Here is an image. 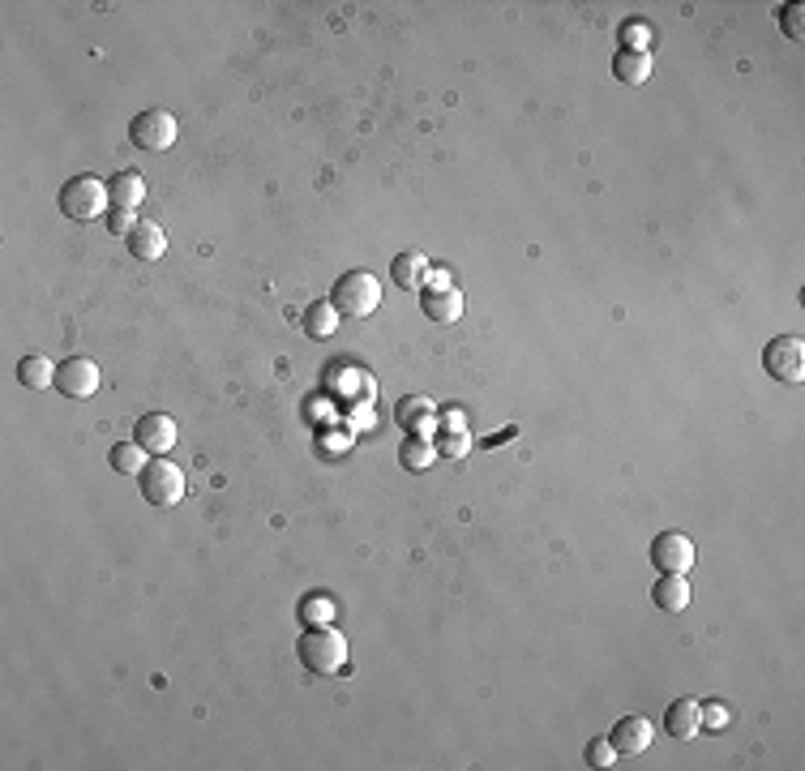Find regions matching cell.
I'll return each instance as SVG.
<instances>
[{"label": "cell", "instance_id": "cell-1", "mask_svg": "<svg viewBox=\"0 0 805 771\" xmlns=\"http://www.w3.org/2000/svg\"><path fill=\"white\" fill-rule=\"evenodd\" d=\"M60 215H69L73 223H95V219H108L103 210H108V185H103L99 176H90V172H82V176H73V180H65L60 185Z\"/></svg>", "mask_w": 805, "mask_h": 771}, {"label": "cell", "instance_id": "cell-2", "mask_svg": "<svg viewBox=\"0 0 805 771\" xmlns=\"http://www.w3.org/2000/svg\"><path fill=\"white\" fill-rule=\"evenodd\" d=\"M296 652H300V664H305L309 673L330 677V673H339L347 664V639L339 630H330V626H313V630L300 634Z\"/></svg>", "mask_w": 805, "mask_h": 771}, {"label": "cell", "instance_id": "cell-3", "mask_svg": "<svg viewBox=\"0 0 805 771\" xmlns=\"http://www.w3.org/2000/svg\"><path fill=\"white\" fill-rule=\"evenodd\" d=\"M330 305L343 317H369L377 305H382V283H377L369 270H347V275H339V283H334Z\"/></svg>", "mask_w": 805, "mask_h": 771}, {"label": "cell", "instance_id": "cell-4", "mask_svg": "<svg viewBox=\"0 0 805 771\" xmlns=\"http://www.w3.org/2000/svg\"><path fill=\"white\" fill-rule=\"evenodd\" d=\"M142 497L150 506H176L180 497H185V472L167 459V455H159V459H150L146 467H142Z\"/></svg>", "mask_w": 805, "mask_h": 771}, {"label": "cell", "instance_id": "cell-5", "mask_svg": "<svg viewBox=\"0 0 805 771\" xmlns=\"http://www.w3.org/2000/svg\"><path fill=\"white\" fill-rule=\"evenodd\" d=\"M763 369H767V377H776L780 386H797L805 377V343L797 335L771 339L767 352H763Z\"/></svg>", "mask_w": 805, "mask_h": 771}, {"label": "cell", "instance_id": "cell-6", "mask_svg": "<svg viewBox=\"0 0 805 771\" xmlns=\"http://www.w3.org/2000/svg\"><path fill=\"white\" fill-rule=\"evenodd\" d=\"M420 309H424V317H433L437 326H450V322H459L463 317V292L454 287V279L450 275H429V283H424V292H420Z\"/></svg>", "mask_w": 805, "mask_h": 771}, {"label": "cell", "instance_id": "cell-7", "mask_svg": "<svg viewBox=\"0 0 805 771\" xmlns=\"http://www.w3.org/2000/svg\"><path fill=\"white\" fill-rule=\"evenodd\" d=\"M176 116L163 112V108H150V112H138L129 125V142L138 150H167L176 146Z\"/></svg>", "mask_w": 805, "mask_h": 771}, {"label": "cell", "instance_id": "cell-8", "mask_svg": "<svg viewBox=\"0 0 805 771\" xmlns=\"http://www.w3.org/2000/svg\"><path fill=\"white\" fill-rule=\"evenodd\" d=\"M651 562L660 574H686L694 566V540L681 532H660L651 540Z\"/></svg>", "mask_w": 805, "mask_h": 771}, {"label": "cell", "instance_id": "cell-9", "mask_svg": "<svg viewBox=\"0 0 805 771\" xmlns=\"http://www.w3.org/2000/svg\"><path fill=\"white\" fill-rule=\"evenodd\" d=\"M56 390L69 399H90L99 390V365L86 356H69L65 365L56 369Z\"/></svg>", "mask_w": 805, "mask_h": 771}, {"label": "cell", "instance_id": "cell-10", "mask_svg": "<svg viewBox=\"0 0 805 771\" xmlns=\"http://www.w3.org/2000/svg\"><path fill=\"white\" fill-rule=\"evenodd\" d=\"M133 442H138L150 459L167 455V450L176 446V420L167 416V412H150V416H142V420H138V429H133Z\"/></svg>", "mask_w": 805, "mask_h": 771}, {"label": "cell", "instance_id": "cell-11", "mask_svg": "<svg viewBox=\"0 0 805 771\" xmlns=\"http://www.w3.org/2000/svg\"><path fill=\"white\" fill-rule=\"evenodd\" d=\"M394 416H399V425L412 433V437H429L437 433V407L424 399V395H407L399 399V407H394Z\"/></svg>", "mask_w": 805, "mask_h": 771}, {"label": "cell", "instance_id": "cell-12", "mask_svg": "<svg viewBox=\"0 0 805 771\" xmlns=\"http://www.w3.org/2000/svg\"><path fill=\"white\" fill-rule=\"evenodd\" d=\"M609 742L617 754H643L651 746V724L647 716H621L609 729Z\"/></svg>", "mask_w": 805, "mask_h": 771}, {"label": "cell", "instance_id": "cell-13", "mask_svg": "<svg viewBox=\"0 0 805 771\" xmlns=\"http://www.w3.org/2000/svg\"><path fill=\"white\" fill-rule=\"evenodd\" d=\"M664 729L677 737V742H690V737H698L703 733V712H698V703L694 699H677L673 707H668V716H664Z\"/></svg>", "mask_w": 805, "mask_h": 771}, {"label": "cell", "instance_id": "cell-14", "mask_svg": "<svg viewBox=\"0 0 805 771\" xmlns=\"http://www.w3.org/2000/svg\"><path fill=\"white\" fill-rule=\"evenodd\" d=\"M390 275H394V283H399V287H407V292H416V287L429 283V257H424L420 249H403L399 257H394Z\"/></svg>", "mask_w": 805, "mask_h": 771}, {"label": "cell", "instance_id": "cell-15", "mask_svg": "<svg viewBox=\"0 0 805 771\" xmlns=\"http://www.w3.org/2000/svg\"><path fill=\"white\" fill-rule=\"evenodd\" d=\"M125 240H129V253L142 257V262H155V257H163V249H167L163 228L159 223H150V219H138V228H133Z\"/></svg>", "mask_w": 805, "mask_h": 771}, {"label": "cell", "instance_id": "cell-16", "mask_svg": "<svg viewBox=\"0 0 805 771\" xmlns=\"http://www.w3.org/2000/svg\"><path fill=\"white\" fill-rule=\"evenodd\" d=\"M651 600H656V609H664V613L690 609V583H686V574H664V579L651 587Z\"/></svg>", "mask_w": 805, "mask_h": 771}, {"label": "cell", "instance_id": "cell-17", "mask_svg": "<svg viewBox=\"0 0 805 771\" xmlns=\"http://www.w3.org/2000/svg\"><path fill=\"white\" fill-rule=\"evenodd\" d=\"M108 198L116 210H138L142 198H146V180L138 172H120L108 180Z\"/></svg>", "mask_w": 805, "mask_h": 771}, {"label": "cell", "instance_id": "cell-18", "mask_svg": "<svg viewBox=\"0 0 805 771\" xmlns=\"http://www.w3.org/2000/svg\"><path fill=\"white\" fill-rule=\"evenodd\" d=\"M339 317H343V313L334 309L330 300H313L300 322H305V335H309V339H330L334 330H339Z\"/></svg>", "mask_w": 805, "mask_h": 771}, {"label": "cell", "instance_id": "cell-19", "mask_svg": "<svg viewBox=\"0 0 805 771\" xmlns=\"http://www.w3.org/2000/svg\"><path fill=\"white\" fill-rule=\"evenodd\" d=\"M613 73L626 86H643L651 78V52H634V48H621L613 60Z\"/></svg>", "mask_w": 805, "mask_h": 771}, {"label": "cell", "instance_id": "cell-20", "mask_svg": "<svg viewBox=\"0 0 805 771\" xmlns=\"http://www.w3.org/2000/svg\"><path fill=\"white\" fill-rule=\"evenodd\" d=\"M18 382L26 386V390H52L56 386V365L48 356H26L22 365H18Z\"/></svg>", "mask_w": 805, "mask_h": 771}, {"label": "cell", "instance_id": "cell-21", "mask_svg": "<svg viewBox=\"0 0 805 771\" xmlns=\"http://www.w3.org/2000/svg\"><path fill=\"white\" fill-rule=\"evenodd\" d=\"M150 459H146V450L138 446V442H120L116 450H112V467L120 476H142V467H146Z\"/></svg>", "mask_w": 805, "mask_h": 771}, {"label": "cell", "instance_id": "cell-22", "mask_svg": "<svg viewBox=\"0 0 805 771\" xmlns=\"http://www.w3.org/2000/svg\"><path fill=\"white\" fill-rule=\"evenodd\" d=\"M437 459V446L429 442V437H407L403 442V467H412V472H424Z\"/></svg>", "mask_w": 805, "mask_h": 771}, {"label": "cell", "instance_id": "cell-23", "mask_svg": "<svg viewBox=\"0 0 805 771\" xmlns=\"http://www.w3.org/2000/svg\"><path fill=\"white\" fill-rule=\"evenodd\" d=\"M583 759H587V767H613L617 763V750H613L609 737H596V742H587Z\"/></svg>", "mask_w": 805, "mask_h": 771}, {"label": "cell", "instance_id": "cell-24", "mask_svg": "<svg viewBox=\"0 0 805 771\" xmlns=\"http://www.w3.org/2000/svg\"><path fill=\"white\" fill-rule=\"evenodd\" d=\"M437 450H446L450 459H459L463 450H467V433H463V420L459 416H450V433L437 437Z\"/></svg>", "mask_w": 805, "mask_h": 771}, {"label": "cell", "instance_id": "cell-25", "mask_svg": "<svg viewBox=\"0 0 805 771\" xmlns=\"http://www.w3.org/2000/svg\"><path fill=\"white\" fill-rule=\"evenodd\" d=\"M133 228H138V219H133V210H116V206L108 210V232H112V236L125 240Z\"/></svg>", "mask_w": 805, "mask_h": 771}, {"label": "cell", "instance_id": "cell-26", "mask_svg": "<svg viewBox=\"0 0 805 771\" xmlns=\"http://www.w3.org/2000/svg\"><path fill=\"white\" fill-rule=\"evenodd\" d=\"M698 712H703V729H711V733H724V724H728V707H720V703H698Z\"/></svg>", "mask_w": 805, "mask_h": 771}, {"label": "cell", "instance_id": "cell-27", "mask_svg": "<svg viewBox=\"0 0 805 771\" xmlns=\"http://www.w3.org/2000/svg\"><path fill=\"white\" fill-rule=\"evenodd\" d=\"M801 18H805L801 5H784V35L788 39H801Z\"/></svg>", "mask_w": 805, "mask_h": 771}, {"label": "cell", "instance_id": "cell-28", "mask_svg": "<svg viewBox=\"0 0 805 771\" xmlns=\"http://www.w3.org/2000/svg\"><path fill=\"white\" fill-rule=\"evenodd\" d=\"M305 617L322 622V617H330V604H326V600H309V604H305Z\"/></svg>", "mask_w": 805, "mask_h": 771}]
</instances>
